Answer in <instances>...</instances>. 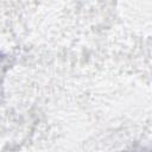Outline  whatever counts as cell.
<instances>
[{
    "instance_id": "obj_1",
    "label": "cell",
    "mask_w": 152,
    "mask_h": 152,
    "mask_svg": "<svg viewBox=\"0 0 152 152\" xmlns=\"http://www.w3.org/2000/svg\"><path fill=\"white\" fill-rule=\"evenodd\" d=\"M126 152H152V150H148V148H134V150L126 151Z\"/></svg>"
}]
</instances>
